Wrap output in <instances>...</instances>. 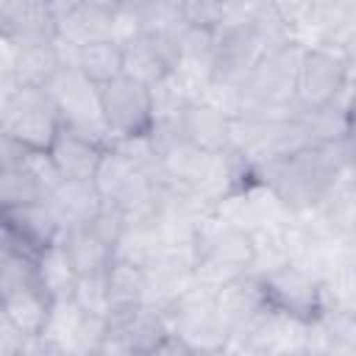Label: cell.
Returning a JSON list of instances; mask_svg holds the SVG:
<instances>
[{"mask_svg": "<svg viewBox=\"0 0 356 356\" xmlns=\"http://www.w3.org/2000/svg\"><path fill=\"white\" fill-rule=\"evenodd\" d=\"M97 95L103 122L114 139H145L156 134L159 114L153 86L122 72L120 78L97 86Z\"/></svg>", "mask_w": 356, "mask_h": 356, "instance_id": "277c9868", "label": "cell"}, {"mask_svg": "<svg viewBox=\"0 0 356 356\" xmlns=\"http://www.w3.org/2000/svg\"><path fill=\"white\" fill-rule=\"evenodd\" d=\"M248 11L239 0H181V19L184 25L203 28V31H222L234 19Z\"/></svg>", "mask_w": 356, "mask_h": 356, "instance_id": "9a60e30c", "label": "cell"}, {"mask_svg": "<svg viewBox=\"0 0 356 356\" xmlns=\"http://www.w3.org/2000/svg\"><path fill=\"white\" fill-rule=\"evenodd\" d=\"M108 270V267H106ZM106 270L100 273H86L78 275L75 289H72V300L95 317H108L111 314V303H108V284H106Z\"/></svg>", "mask_w": 356, "mask_h": 356, "instance_id": "2e32d148", "label": "cell"}, {"mask_svg": "<svg viewBox=\"0 0 356 356\" xmlns=\"http://www.w3.org/2000/svg\"><path fill=\"white\" fill-rule=\"evenodd\" d=\"M320 0H267V6L284 19V25L295 33L298 28H306L314 22Z\"/></svg>", "mask_w": 356, "mask_h": 356, "instance_id": "e0dca14e", "label": "cell"}, {"mask_svg": "<svg viewBox=\"0 0 356 356\" xmlns=\"http://www.w3.org/2000/svg\"><path fill=\"white\" fill-rule=\"evenodd\" d=\"M67 61L72 70H78L95 86H103L125 72V50L117 36L83 42V44L67 50Z\"/></svg>", "mask_w": 356, "mask_h": 356, "instance_id": "8fae6325", "label": "cell"}, {"mask_svg": "<svg viewBox=\"0 0 356 356\" xmlns=\"http://www.w3.org/2000/svg\"><path fill=\"white\" fill-rule=\"evenodd\" d=\"M172 131L206 153H220L234 145V114L220 100L203 95L178 111Z\"/></svg>", "mask_w": 356, "mask_h": 356, "instance_id": "52a82bcc", "label": "cell"}, {"mask_svg": "<svg viewBox=\"0 0 356 356\" xmlns=\"http://www.w3.org/2000/svg\"><path fill=\"white\" fill-rule=\"evenodd\" d=\"M256 275L261 284L264 306L270 312L295 317L300 323H317L331 309L323 278L303 264L284 261V264L270 267V270L256 273Z\"/></svg>", "mask_w": 356, "mask_h": 356, "instance_id": "3957f363", "label": "cell"}, {"mask_svg": "<svg viewBox=\"0 0 356 356\" xmlns=\"http://www.w3.org/2000/svg\"><path fill=\"white\" fill-rule=\"evenodd\" d=\"M47 200L53 203L64 228L95 222L106 209V197H103L100 186L95 184V178H61L53 186Z\"/></svg>", "mask_w": 356, "mask_h": 356, "instance_id": "30bf717a", "label": "cell"}, {"mask_svg": "<svg viewBox=\"0 0 356 356\" xmlns=\"http://www.w3.org/2000/svg\"><path fill=\"white\" fill-rule=\"evenodd\" d=\"M36 275H39V284L47 289V295L53 300L72 298L78 273H75V267H72V261H70L61 239L36 256Z\"/></svg>", "mask_w": 356, "mask_h": 356, "instance_id": "5bb4252c", "label": "cell"}, {"mask_svg": "<svg viewBox=\"0 0 356 356\" xmlns=\"http://www.w3.org/2000/svg\"><path fill=\"white\" fill-rule=\"evenodd\" d=\"M242 6H256V3H264V0H239Z\"/></svg>", "mask_w": 356, "mask_h": 356, "instance_id": "d6986e66", "label": "cell"}, {"mask_svg": "<svg viewBox=\"0 0 356 356\" xmlns=\"http://www.w3.org/2000/svg\"><path fill=\"white\" fill-rule=\"evenodd\" d=\"M108 284V303L111 314L131 312L147 303V264H139L125 256H114L106 270Z\"/></svg>", "mask_w": 356, "mask_h": 356, "instance_id": "4fadbf2b", "label": "cell"}, {"mask_svg": "<svg viewBox=\"0 0 356 356\" xmlns=\"http://www.w3.org/2000/svg\"><path fill=\"white\" fill-rule=\"evenodd\" d=\"M353 72L339 47L331 44H306L298 78H295V108L317 111L337 106L350 83Z\"/></svg>", "mask_w": 356, "mask_h": 356, "instance_id": "5b68a950", "label": "cell"}, {"mask_svg": "<svg viewBox=\"0 0 356 356\" xmlns=\"http://www.w3.org/2000/svg\"><path fill=\"white\" fill-rule=\"evenodd\" d=\"M3 139L25 153H50L64 120L47 89L36 86H6L0 111Z\"/></svg>", "mask_w": 356, "mask_h": 356, "instance_id": "7a4b0ae2", "label": "cell"}, {"mask_svg": "<svg viewBox=\"0 0 356 356\" xmlns=\"http://www.w3.org/2000/svg\"><path fill=\"white\" fill-rule=\"evenodd\" d=\"M345 142H348L350 153L356 156V89L345 100Z\"/></svg>", "mask_w": 356, "mask_h": 356, "instance_id": "ac0fdd59", "label": "cell"}, {"mask_svg": "<svg viewBox=\"0 0 356 356\" xmlns=\"http://www.w3.org/2000/svg\"><path fill=\"white\" fill-rule=\"evenodd\" d=\"M189 253H192L195 281L211 289L256 270L253 234L242 225L220 220L211 211H203V217L197 220L192 231Z\"/></svg>", "mask_w": 356, "mask_h": 356, "instance_id": "6da1fadb", "label": "cell"}, {"mask_svg": "<svg viewBox=\"0 0 356 356\" xmlns=\"http://www.w3.org/2000/svg\"><path fill=\"white\" fill-rule=\"evenodd\" d=\"M50 309H53V298L39 284V278L0 286V320L8 323L25 339L42 337L50 320Z\"/></svg>", "mask_w": 356, "mask_h": 356, "instance_id": "ba28073f", "label": "cell"}, {"mask_svg": "<svg viewBox=\"0 0 356 356\" xmlns=\"http://www.w3.org/2000/svg\"><path fill=\"white\" fill-rule=\"evenodd\" d=\"M61 245L75 267L78 275H86V273H100L106 270L114 256H117V248L111 239H106L92 222L86 225H67L64 234H61Z\"/></svg>", "mask_w": 356, "mask_h": 356, "instance_id": "7c38bea8", "label": "cell"}, {"mask_svg": "<svg viewBox=\"0 0 356 356\" xmlns=\"http://www.w3.org/2000/svg\"><path fill=\"white\" fill-rule=\"evenodd\" d=\"M106 150H108V142H100L83 131L64 125L47 156L61 178H95Z\"/></svg>", "mask_w": 356, "mask_h": 356, "instance_id": "9c48e42d", "label": "cell"}, {"mask_svg": "<svg viewBox=\"0 0 356 356\" xmlns=\"http://www.w3.org/2000/svg\"><path fill=\"white\" fill-rule=\"evenodd\" d=\"M61 234H64V222L50 200L3 209V245L39 256L50 245H56Z\"/></svg>", "mask_w": 356, "mask_h": 356, "instance_id": "8992f818", "label": "cell"}]
</instances>
